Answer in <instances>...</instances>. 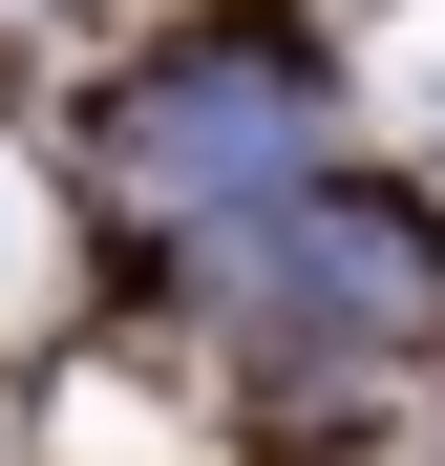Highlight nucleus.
Here are the masks:
<instances>
[{"label":"nucleus","mask_w":445,"mask_h":466,"mask_svg":"<svg viewBox=\"0 0 445 466\" xmlns=\"http://www.w3.org/2000/svg\"><path fill=\"white\" fill-rule=\"evenodd\" d=\"M148 191H191V212H234V191H276L297 148H319V106H297V64L276 43H212V64H170V86H148Z\"/></svg>","instance_id":"1"}]
</instances>
